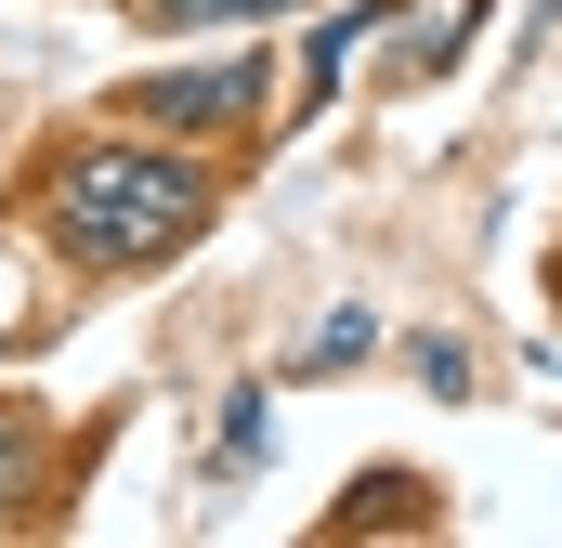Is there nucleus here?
I'll return each mask as SVG.
<instances>
[{"mask_svg": "<svg viewBox=\"0 0 562 548\" xmlns=\"http://www.w3.org/2000/svg\"><path fill=\"white\" fill-rule=\"evenodd\" d=\"M157 26H249V13H288V0H144Z\"/></svg>", "mask_w": 562, "mask_h": 548, "instance_id": "3", "label": "nucleus"}, {"mask_svg": "<svg viewBox=\"0 0 562 548\" xmlns=\"http://www.w3.org/2000/svg\"><path fill=\"white\" fill-rule=\"evenodd\" d=\"M26 470H40V444H26V431H0V510L26 496Z\"/></svg>", "mask_w": 562, "mask_h": 548, "instance_id": "4", "label": "nucleus"}, {"mask_svg": "<svg viewBox=\"0 0 562 548\" xmlns=\"http://www.w3.org/2000/svg\"><path fill=\"white\" fill-rule=\"evenodd\" d=\"M262 53H210V66H170V79H132V118L144 132H236L262 118Z\"/></svg>", "mask_w": 562, "mask_h": 548, "instance_id": "2", "label": "nucleus"}, {"mask_svg": "<svg viewBox=\"0 0 562 548\" xmlns=\"http://www.w3.org/2000/svg\"><path fill=\"white\" fill-rule=\"evenodd\" d=\"M40 222H53V249H66V262L132 274V262L183 249V236L210 222V170H196V157H170V144H79V157L53 170Z\"/></svg>", "mask_w": 562, "mask_h": 548, "instance_id": "1", "label": "nucleus"}]
</instances>
